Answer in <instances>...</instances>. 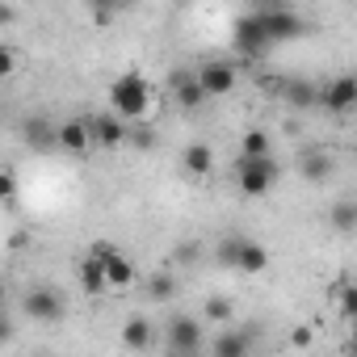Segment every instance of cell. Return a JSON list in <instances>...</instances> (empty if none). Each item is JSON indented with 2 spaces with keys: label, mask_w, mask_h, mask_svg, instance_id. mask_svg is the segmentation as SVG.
Here are the masks:
<instances>
[{
  "label": "cell",
  "mask_w": 357,
  "mask_h": 357,
  "mask_svg": "<svg viewBox=\"0 0 357 357\" xmlns=\"http://www.w3.org/2000/svg\"><path fill=\"white\" fill-rule=\"evenodd\" d=\"M172 257L181 261V265H194V261H198V244H181V248L172 252Z\"/></svg>",
  "instance_id": "obj_29"
},
{
  "label": "cell",
  "mask_w": 357,
  "mask_h": 357,
  "mask_svg": "<svg viewBox=\"0 0 357 357\" xmlns=\"http://www.w3.org/2000/svg\"><path fill=\"white\" fill-rule=\"evenodd\" d=\"M248 344H252V340H248L244 332H219L215 353H219V357H244V353H248Z\"/></svg>",
  "instance_id": "obj_19"
},
{
  "label": "cell",
  "mask_w": 357,
  "mask_h": 357,
  "mask_svg": "<svg viewBox=\"0 0 357 357\" xmlns=\"http://www.w3.org/2000/svg\"><path fill=\"white\" fill-rule=\"evenodd\" d=\"M80 290H89V294H109V286H105V265H101L97 252H89V257L80 261Z\"/></svg>",
  "instance_id": "obj_14"
},
{
  "label": "cell",
  "mask_w": 357,
  "mask_h": 357,
  "mask_svg": "<svg viewBox=\"0 0 357 357\" xmlns=\"http://www.w3.org/2000/svg\"><path fill=\"white\" fill-rule=\"evenodd\" d=\"M315 105H324V109H332V114H349V109L357 105V80H353V76H336L332 84H324V89L315 93Z\"/></svg>",
  "instance_id": "obj_8"
},
{
  "label": "cell",
  "mask_w": 357,
  "mask_h": 357,
  "mask_svg": "<svg viewBox=\"0 0 357 357\" xmlns=\"http://www.w3.org/2000/svg\"><path fill=\"white\" fill-rule=\"evenodd\" d=\"M202 101H206V93H202V84L194 76H176V105L181 109H202Z\"/></svg>",
  "instance_id": "obj_18"
},
{
  "label": "cell",
  "mask_w": 357,
  "mask_h": 357,
  "mask_svg": "<svg viewBox=\"0 0 357 357\" xmlns=\"http://www.w3.org/2000/svg\"><path fill=\"white\" fill-rule=\"evenodd\" d=\"M17 22V9L13 5H0V26H13Z\"/></svg>",
  "instance_id": "obj_30"
},
{
  "label": "cell",
  "mask_w": 357,
  "mask_h": 357,
  "mask_svg": "<svg viewBox=\"0 0 357 357\" xmlns=\"http://www.w3.org/2000/svg\"><path fill=\"white\" fill-rule=\"evenodd\" d=\"M0 311H5V286H0Z\"/></svg>",
  "instance_id": "obj_35"
},
{
  "label": "cell",
  "mask_w": 357,
  "mask_h": 357,
  "mask_svg": "<svg viewBox=\"0 0 357 357\" xmlns=\"http://www.w3.org/2000/svg\"><path fill=\"white\" fill-rule=\"evenodd\" d=\"M257 5H269V0H257Z\"/></svg>",
  "instance_id": "obj_36"
},
{
  "label": "cell",
  "mask_w": 357,
  "mask_h": 357,
  "mask_svg": "<svg viewBox=\"0 0 357 357\" xmlns=\"http://www.w3.org/2000/svg\"><path fill=\"white\" fill-rule=\"evenodd\" d=\"M282 97H286L290 105H315V89H311L307 80H286V84H282Z\"/></svg>",
  "instance_id": "obj_22"
},
{
  "label": "cell",
  "mask_w": 357,
  "mask_h": 357,
  "mask_svg": "<svg viewBox=\"0 0 357 357\" xmlns=\"http://www.w3.org/2000/svg\"><path fill=\"white\" fill-rule=\"evenodd\" d=\"M328 219H332V227H336V231H344V236H349V231H353V223H357V206H353V202H336Z\"/></svg>",
  "instance_id": "obj_23"
},
{
  "label": "cell",
  "mask_w": 357,
  "mask_h": 357,
  "mask_svg": "<svg viewBox=\"0 0 357 357\" xmlns=\"http://www.w3.org/2000/svg\"><path fill=\"white\" fill-rule=\"evenodd\" d=\"M13 68H17V55H13V47H5V43H0V80H5V76H13Z\"/></svg>",
  "instance_id": "obj_27"
},
{
  "label": "cell",
  "mask_w": 357,
  "mask_h": 357,
  "mask_svg": "<svg viewBox=\"0 0 357 357\" xmlns=\"http://www.w3.org/2000/svg\"><path fill=\"white\" fill-rule=\"evenodd\" d=\"M278 181V164L273 155H240L236 160V185L244 198H265Z\"/></svg>",
  "instance_id": "obj_2"
},
{
  "label": "cell",
  "mask_w": 357,
  "mask_h": 357,
  "mask_svg": "<svg viewBox=\"0 0 357 357\" xmlns=\"http://www.w3.org/2000/svg\"><path fill=\"white\" fill-rule=\"evenodd\" d=\"M93 252H97L101 265H105V286H109V290H126V286L135 282V265H130V257H126L122 248H114V244H97Z\"/></svg>",
  "instance_id": "obj_7"
},
{
  "label": "cell",
  "mask_w": 357,
  "mask_h": 357,
  "mask_svg": "<svg viewBox=\"0 0 357 357\" xmlns=\"http://www.w3.org/2000/svg\"><path fill=\"white\" fill-rule=\"evenodd\" d=\"M172 294H176V278H172V273H151V278H147V298L168 303Z\"/></svg>",
  "instance_id": "obj_21"
},
{
  "label": "cell",
  "mask_w": 357,
  "mask_h": 357,
  "mask_svg": "<svg viewBox=\"0 0 357 357\" xmlns=\"http://www.w3.org/2000/svg\"><path fill=\"white\" fill-rule=\"evenodd\" d=\"M340 311H344V315H353V311H357V290L340 286Z\"/></svg>",
  "instance_id": "obj_28"
},
{
  "label": "cell",
  "mask_w": 357,
  "mask_h": 357,
  "mask_svg": "<svg viewBox=\"0 0 357 357\" xmlns=\"http://www.w3.org/2000/svg\"><path fill=\"white\" fill-rule=\"evenodd\" d=\"M126 130H130V122H122L114 109H109V114L89 118V135H93V143H97V147H105V151L122 147V143H126Z\"/></svg>",
  "instance_id": "obj_9"
},
{
  "label": "cell",
  "mask_w": 357,
  "mask_h": 357,
  "mask_svg": "<svg viewBox=\"0 0 357 357\" xmlns=\"http://www.w3.org/2000/svg\"><path fill=\"white\" fill-rule=\"evenodd\" d=\"M298 172L307 176V181H315V185H319V181H328V176L336 172V160H332L324 147H307V151L298 155Z\"/></svg>",
  "instance_id": "obj_13"
},
{
  "label": "cell",
  "mask_w": 357,
  "mask_h": 357,
  "mask_svg": "<svg viewBox=\"0 0 357 357\" xmlns=\"http://www.w3.org/2000/svg\"><path fill=\"white\" fill-rule=\"evenodd\" d=\"M168 349L172 353H198L202 349V324H194L190 315L168 319Z\"/></svg>",
  "instance_id": "obj_11"
},
{
  "label": "cell",
  "mask_w": 357,
  "mask_h": 357,
  "mask_svg": "<svg viewBox=\"0 0 357 357\" xmlns=\"http://www.w3.org/2000/svg\"><path fill=\"white\" fill-rule=\"evenodd\" d=\"M22 143L30 147V151H55V122L51 118H26L22 122Z\"/></svg>",
  "instance_id": "obj_12"
},
{
  "label": "cell",
  "mask_w": 357,
  "mask_h": 357,
  "mask_svg": "<svg viewBox=\"0 0 357 357\" xmlns=\"http://www.w3.org/2000/svg\"><path fill=\"white\" fill-rule=\"evenodd\" d=\"M240 155H273V139H269L265 130H244Z\"/></svg>",
  "instance_id": "obj_20"
},
{
  "label": "cell",
  "mask_w": 357,
  "mask_h": 357,
  "mask_svg": "<svg viewBox=\"0 0 357 357\" xmlns=\"http://www.w3.org/2000/svg\"><path fill=\"white\" fill-rule=\"evenodd\" d=\"M198 84H202V93L206 97H227L231 89H236V63H227V59H211V63H202L198 68V76H194Z\"/></svg>",
  "instance_id": "obj_6"
},
{
  "label": "cell",
  "mask_w": 357,
  "mask_h": 357,
  "mask_svg": "<svg viewBox=\"0 0 357 357\" xmlns=\"http://www.w3.org/2000/svg\"><path fill=\"white\" fill-rule=\"evenodd\" d=\"M236 315V307H231V298H223V294H215V298H206V319L211 324H227Z\"/></svg>",
  "instance_id": "obj_24"
},
{
  "label": "cell",
  "mask_w": 357,
  "mask_h": 357,
  "mask_svg": "<svg viewBox=\"0 0 357 357\" xmlns=\"http://www.w3.org/2000/svg\"><path fill=\"white\" fill-rule=\"evenodd\" d=\"M236 257H240V240L231 236V240H223V244H219V265L236 269Z\"/></svg>",
  "instance_id": "obj_25"
},
{
  "label": "cell",
  "mask_w": 357,
  "mask_h": 357,
  "mask_svg": "<svg viewBox=\"0 0 357 357\" xmlns=\"http://www.w3.org/2000/svg\"><path fill=\"white\" fill-rule=\"evenodd\" d=\"M151 340H155V328H151L143 315H135V319L122 328V344H126V349H147Z\"/></svg>",
  "instance_id": "obj_17"
},
{
  "label": "cell",
  "mask_w": 357,
  "mask_h": 357,
  "mask_svg": "<svg viewBox=\"0 0 357 357\" xmlns=\"http://www.w3.org/2000/svg\"><path fill=\"white\" fill-rule=\"evenodd\" d=\"M135 0H114V13H122V9H130Z\"/></svg>",
  "instance_id": "obj_34"
},
{
  "label": "cell",
  "mask_w": 357,
  "mask_h": 357,
  "mask_svg": "<svg viewBox=\"0 0 357 357\" xmlns=\"http://www.w3.org/2000/svg\"><path fill=\"white\" fill-rule=\"evenodd\" d=\"M89 5H93V9H109V13H114V0H89Z\"/></svg>",
  "instance_id": "obj_33"
},
{
  "label": "cell",
  "mask_w": 357,
  "mask_h": 357,
  "mask_svg": "<svg viewBox=\"0 0 357 357\" xmlns=\"http://www.w3.org/2000/svg\"><path fill=\"white\" fill-rule=\"evenodd\" d=\"M9 336H13V324H9V319H5V315H0V344H5V340H9Z\"/></svg>",
  "instance_id": "obj_31"
},
{
  "label": "cell",
  "mask_w": 357,
  "mask_h": 357,
  "mask_svg": "<svg viewBox=\"0 0 357 357\" xmlns=\"http://www.w3.org/2000/svg\"><path fill=\"white\" fill-rule=\"evenodd\" d=\"M13 194H17V176L9 168H0V202H13Z\"/></svg>",
  "instance_id": "obj_26"
},
{
  "label": "cell",
  "mask_w": 357,
  "mask_h": 357,
  "mask_svg": "<svg viewBox=\"0 0 357 357\" xmlns=\"http://www.w3.org/2000/svg\"><path fill=\"white\" fill-rule=\"evenodd\" d=\"M181 164H185L190 176H211V168H215V151H211L206 143H190V147L181 151Z\"/></svg>",
  "instance_id": "obj_15"
},
{
  "label": "cell",
  "mask_w": 357,
  "mask_h": 357,
  "mask_svg": "<svg viewBox=\"0 0 357 357\" xmlns=\"http://www.w3.org/2000/svg\"><path fill=\"white\" fill-rule=\"evenodd\" d=\"M294 344H298V349H307V344H311V332H307V328H298V332H294Z\"/></svg>",
  "instance_id": "obj_32"
},
{
  "label": "cell",
  "mask_w": 357,
  "mask_h": 357,
  "mask_svg": "<svg viewBox=\"0 0 357 357\" xmlns=\"http://www.w3.org/2000/svg\"><path fill=\"white\" fill-rule=\"evenodd\" d=\"M261 26H265V34H269L273 47L307 34V22H303L298 13H290V9H261Z\"/></svg>",
  "instance_id": "obj_5"
},
{
  "label": "cell",
  "mask_w": 357,
  "mask_h": 357,
  "mask_svg": "<svg viewBox=\"0 0 357 357\" xmlns=\"http://www.w3.org/2000/svg\"><path fill=\"white\" fill-rule=\"evenodd\" d=\"M109 109H114L122 122H139V118L151 109V84H147V76L122 72V76L109 84Z\"/></svg>",
  "instance_id": "obj_1"
},
{
  "label": "cell",
  "mask_w": 357,
  "mask_h": 357,
  "mask_svg": "<svg viewBox=\"0 0 357 357\" xmlns=\"http://www.w3.org/2000/svg\"><path fill=\"white\" fill-rule=\"evenodd\" d=\"M22 307H26V315L34 324H63V315H68V298L59 290H51V286H34Z\"/></svg>",
  "instance_id": "obj_3"
},
{
  "label": "cell",
  "mask_w": 357,
  "mask_h": 357,
  "mask_svg": "<svg viewBox=\"0 0 357 357\" xmlns=\"http://www.w3.org/2000/svg\"><path fill=\"white\" fill-rule=\"evenodd\" d=\"M265 265H269V248H265V244H252V240H240L236 269H240V273H261Z\"/></svg>",
  "instance_id": "obj_16"
},
{
  "label": "cell",
  "mask_w": 357,
  "mask_h": 357,
  "mask_svg": "<svg viewBox=\"0 0 357 357\" xmlns=\"http://www.w3.org/2000/svg\"><path fill=\"white\" fill-rule=\"evenodd\" d=\"M231 47H236L240 55H248V59H265V55H269L273 43H269V34H265V26H261V13H248V17L236 22Z\"/></svg>",
  "instance_id": "obj_4"
},
{
  "label": "cell",
  "mask_w": 357,
  "mask_h": 357,
  "mask_svg": "<svg viewBox=\"0 0 357 357\" xmlns=\"http://www.w3.org/2000/svg\"><path fill=\"white\" fill-rule=\"evenodd\" d=\"M55 147L68 151V155H89L93 147V135H89V118H68L55 126Z\"/></svg>",
  "instance_id": "obj_10"
}]
</instances>
